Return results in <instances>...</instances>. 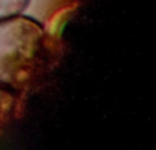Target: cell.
<instances>
[{"label":"cell","mask_w":156,"mask_h":150,"mask_svg":"<svg viewBox=\"0 0 156 150\" xmlns=\"http://www.w3.org/2000/svg\"><path fill=\"white\" fill-rule=\"evenodd\" d=\"M31 0H0V20L23 14L29 8Z\"/></svg>","instance_id":"obj_4"},{"label":"cell","mask_w":156,"mask_h":150,"mask_svg":"<svg viewBox=\"0 0 156 150\" xmlns=\"http://www.w3.org/2000/svg\"><path fill=\"white\" fill-rule=\"evenodd\" d=\"M80 3L81 0H35L34 6L37 12L34 17L44 26L46 32L55 41H61L63 29Z\"/></svg>","instance_id":"obj_2"},{"label":"cell","mask_w":156,"mask_h":150,"mask_svg":"<svg viewBox=\"0 0 156 150\" xmlns=\"http://www.w3.org/2000/svg\"><path fill=\"white\" fill-rule=\"evenodd\" d=\"M23 95L0 88V139L22 115Z\"/></svg>","instance_id":"obj_3"},{"label":"cell","mask_w":156,"mask_h":150,"mask_svg":"<svg viewBox=\"0 0 156 150\" xmlns=\"http://www.w3.org/2000/svg\"><path fill=\"white\" fill-rule=\"evenodd\" d=\"M61 41H55L32 16L0 20V88L26 95L55 66Z\"/></svg>","instance_id":"obj_1"}]
</instances>
